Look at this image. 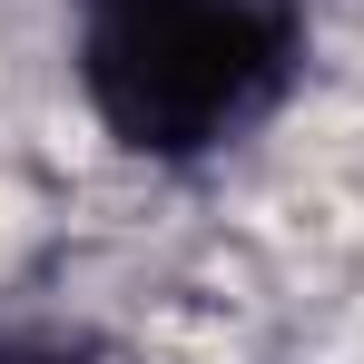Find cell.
<instances>
[{"mask_svg":"<svg viewBox=\"0 0 364 364\" xmlns=\"http://www.w3.org/2000/svg\"><path fill=\"white\" fill-rule=\"evenodd\" d=\"M305 60L296 0H99L89 20V109L148 158H197L276 109Z\"/></svg>","mask_w":364,"mask_h":364,"instance_id":"1","label":"cell"},{"mask_svg":"<svg viewBox=\"0 0 364 364\" xmlns=\"http://www.w3.org/2000/svg\"><path fill=\"white\" fill-rule=\"evenodd\" d=\"M0 364H79V355H60V345H40V355H0Z\"/></svg>","mask_w":364,"mask_h":364,"instance_id":"2","label":"cell"}]
</instances>
